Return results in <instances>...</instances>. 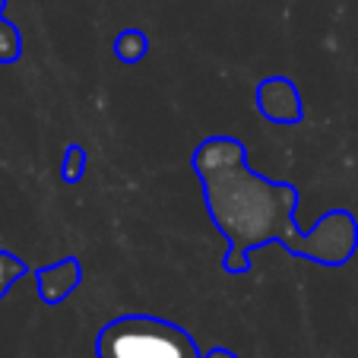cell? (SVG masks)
<instances>
[{
  "mask_svg": "<svg viewBox=\"0 0 358 358\" xmlns=\"http://www.w3.org/2000/svg\"><path fill=\"white\" fill-rule=\"evenodd\" d=\"M194 171L203 184L210 219L229 241L222 270L231 276L248 273L250 250L273 241L324 266L349 264L358 250V222L349 210L324 213L304 235L295 222L298 187L250 171L244 143L235 136L203 140L194 149Z\"/></svg>",
  "mask_w": 358,
  "mask_h": 358,
  "instance_id": "1",
  "label": "cell"
},
{
  "mask_svg": "<svg viewBox=\"0 0 358 358\" xmlns=\"http://www.w3.org/2000/svg\"><path fill=\"white\" fill-rule=\"evenodd\" d=\"M95 358H203L184 327L152 314H121L95 336Z\"/></svg>",
  "mask_w": 358,
  "mask_h": 358,
  "instance_id": "2",
  "label": "cell"
},
{
  "mask_svg": "<svg viewBox=\"0 0 358 358\" xmlns=\"http://www.w3.org/2000/svg\"><path fill=\"white\" fill-rule=\"evenodd\" d=\"M257 111L273 124H298L301 121V95L295 83L285 76H270L257 86Z\"/></svg>",
  "mask_w": 358,
  "mask_h": 358,
  "instance_id": "3",
  "label": "cell"
},
{
  "mask_svg": "<svg viewBox=\"0 0 358 358\" xmlns=\"http://www.w3.org/2000/svg\"><path fill=\"white\" fill-rule=\"evenodd\" d=\"M35 285H38V298L45 304H61L64 298L70 295L73 289H80L83 282V266L76 257H61L55 264L38 266L32 273Z\"/></svg>",
  "mask_w": 358,
  "mask_h": 358,
  "instance_id": "4",
  "label": "cell"
},
{
  "mask_svg": "<svg viewBox=\"0 0 358 358\" xmlns=\"http://www.w3.org/2000/svg\"><path fill=\"white\" fill-rule=\"evenodd\" d=\"M146 51H149V38L140 29H124L115 38V55H117V61H124V64H140Z\"/></svg>",
  "mask_w": 358,
  "mask_h": 358,
  "instance_id": "5",
  "label": "cell"
},
{
  "mask_svg": "<svg viewBox=\"0 0 358 358\" xmlns=\"http://www.w3.org/2000/svg\"><path fill=\"white\" fill-rule=\"evenodd\" d=\"M7 7V0H0V10ZM22 55V35L13 20L0 16V64H16Z\"/></svg>",
  "mask_w": 358,
  "mask_h": 358,
  "instance_id": "6",
  "label": "cell"
},
{
  "mask_svg": "<svg viewBox=\"0 0 358 358\" xmlns=\"http://www.w3.org/2000/svg\"><path fill=\"white\" fill-rule=\"evenodd\" d=\"M29 273V266L16 257L13 250H0V298L13 289L16 279H22Z\"/></svg>",
  "mask_w": 358,
  "mask_h": 358,
  "instance_id": "7",
  "label": "cell"
},
{
  "mask_svg": "<svg viewBox=\"0 0 358 358\" xmlns=\"http://www.w3.org/2000/svg\"><path fill=\"white\" fill-rule=\"evenodd\" d=\"M86 171V149L70 143L67 146V156H64V169H61V181L64 184H76Z\"/></svg>",
  "mask_w": 358,
  "mask_h": 358,
  "instance_id": "8",
  "label": "cell"
},
{
  "mask_svg": "<svg viewBox=\"0 0 358 358\" xmlns=\"http://www.w3.org/2000/svg\"><path fill=\"white\" fill-rule=\"evenodd\" d=\"M203 358H238V355H235L231 349H222V345H216V349H210Z\"/></svg>",
  "mask_w": 358,
  "mask_h": 358,
  "instance_id": "9",
  "label": "cell"
}]
</instances>
